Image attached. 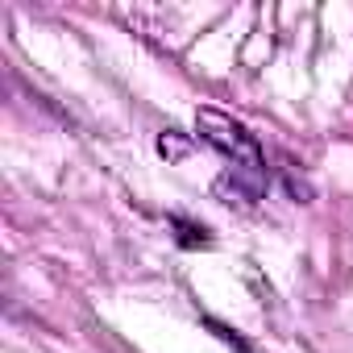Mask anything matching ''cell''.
Wrapping results in <instances>:
<instances>
[{"label": "cell", "mask_w": 353, "mask_h": 353, "mask_svg": "<svg viewBox=\"0 0 353 353\" xmlns=\"http://www.w3.org/2000/svg\"><path fill=\"white\" fill-rule=\"evenodd\" d=\"M196 129H200V137H204L208 145H216V150L245 174V183H250L254 192L262 188V179H266V158H262L258 137H254L241 121H233V117H225V112H216V108H200V112H196Z\"/></svg>", "instance_id": "1"}]
</instances>
